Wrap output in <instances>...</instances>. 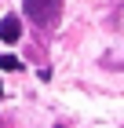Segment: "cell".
Returning a JSON list of instances; mask_svg holds the SVG:
<instances>
[{
	"label": "cell",
	"instance_id": "1",
	"mask_svg": "<svg viewBox=\"0 0 124 128\" xmlns=\"http://www.w3.org/2000/svg\"><path fill=\"white\" fill-rule=\"evenodd\" d=\"M22 4H26V18L37 26H55L62 11V0H22Z\"/></svg>",
	"mask_w": 124,
	"mask_h": 128
},
{
	"label": "cell",
	"instance_id": "2",
	"mask_svg": "<svg viewBox=\"0 0 124 128\" xmlns=\"http://www.w3.org/2000/svg\"><path fill=\"white\" fill-rule=\"evenodd\" d=\"M18 37H22V22L15 18V15H4V18H0V40L15 44Z\"/></svg>",
	"mask_w": 124,
	"mask_h": 128
},
{
	"label": "cell",
	"instance_id": "3",
	"mask_svg": "<svg viewBox=\"0 0 124 128\" xmlns=\"http://www.w3.org/2000/svg\"><path fill=\"white\" fill-rule=\"evenodd\" d=\"M0 70H22V62L15 55H0Z\"/></svg>",
	"mask_w": 124,
	"mask_h": 128
},
{
	"label": "cell",
	"instance_id": "4",
	"mask_svg": "<svg viewBox=\"0 0 124 128\" xmlns=\"http://www.w3.org/2000/svg\"><path fill=\"white\" fill-rule=\"evenodd\" d=\"M0 99H4V88H0Z\"/></svg>",
	"mask_w": 124,
	"mask_h": 128
},
{
	"label": "cell",
	"instance_id": "5",
	"mask_svg": "<svg viewBox=\"0 0 124 128\" xmlns=\"http://www.w3.org/2000/svg\"><path fill=\"white\" fill-rule=\"evenodd\" d=\"M55 128H58V124H55Z\"/></svg>",
	"mask_w": 124,
	"mask_h": 128
}]
</instances>
